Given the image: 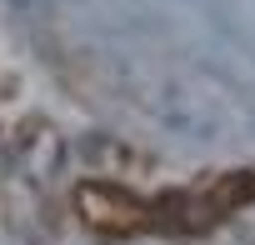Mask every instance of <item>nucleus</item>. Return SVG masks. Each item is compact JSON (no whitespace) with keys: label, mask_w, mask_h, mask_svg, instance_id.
Segmentation results:
<instances>
[{"label":"nucleus","mask_w":255,"mask_h":245,"mask_svg":"<svg viewBox=\"0 0 255 245\" xmlns=\"http://www.w3.org/2000/svg\"><path fill=\"white\" fill-rule=\"evenodd\" d=\"M205 200H210V210H215V215H225V210H240V205H250V200H255V170H235V175L215 180Z\"/></svg>","instance_id":"nucleus-3"},{"label":"nucleus","mask_w":255,"mask_h":245,"mask_svg":"<svg viewBox=\"0 0 255 245\" xmlns=\"http://www.w3.org/2000/svg\"><path fill=\"white\" fill-rule=\"evenodd\" d=\"M75 210L100 235H135V230L150 225V205L140 195H130V190L110 185V180H85L75 190Z\"/></svg>","instance_id":"nucleus-1"},{"label":"nucleus","mask_w":255,"mask_h":245,"mask_svg":"<svg viewBox=\"0 0 255 245\" xmlns=\"http://www.w3.org/2000/svg\"><path fill=\"white\" fill-rule=\"evenodd\" d=\"M215 220L210 200L205 195H185V190H170L160 200H150V225L155 230H170V235H195Z\"/></svg>","instance_id":"nucleus-2"}]
</instances>
